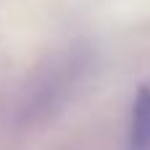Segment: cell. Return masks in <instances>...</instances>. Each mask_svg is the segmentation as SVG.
Here are the masks:
<instances>
[{"mask_svg": "<svg viewBox=\"0 0 150 150\" xmlns=\"http://www.w3.org/2000/svg\"><path fill=\"white\" fill-rule=\"evenodd\" d=\"M129 150H150V84H140L132 103Z\"/></svg>", "mask_w": 150, "mask_h": 150, "instance_id": "obj_1", "label": "cell"}]
</instances>
